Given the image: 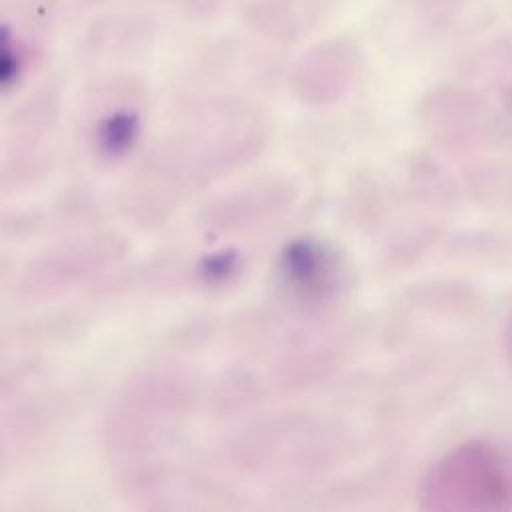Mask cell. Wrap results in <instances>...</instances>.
Returning a JSON list of instances; mask_svg holds the SVG:
<instances>
[{"label":"cell","mask_w":512,"mask_h":512,"mask_svg":"<svg viewBox=\"0 0 512 512\" xmlns=\"http://www.w3.org/2000/svg\"><path fill=\"white\" fill-rule=\"evenodd\" d=\"M510 500L512 472L498 448L484 440L450 450L422 482V506L430 510H502Z\"/></svg>","instance_id":"6da1fadb"},{"label":"cell","mask_w":512,"mask_h":512,"mask_svg":"<svg viewBox=\"0 0 512 512\" xmlns=\"http://www.w3.org/2000/svg\"><path fill=\"white\" fill-rule=\"evenodd\" d=\"M508 100H510V112H512V94H510V98H508Z\"/></svg>","instance_id":"7a4b0ae2"}]
</instances>
